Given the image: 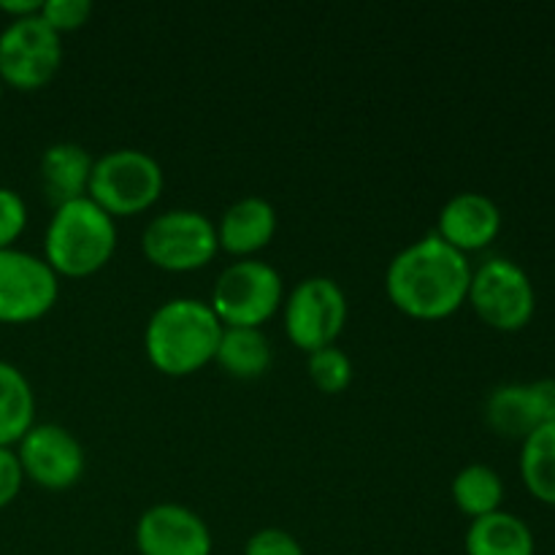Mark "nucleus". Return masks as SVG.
I'll return each mask as SVG.
<instances>
[{
  "mask_svg": "<svg viewBox=\"0 0 555 555\" xmlns=\"http://www.w3.org/2000/svg\"><path fill=\"white\" fill-rule=\"evenodd\" d=\"M220 249L217 228L204 211L168 209L146 222L141 253L163 271L204 269Z\"/></svg>",
  "mask_w": 555,
  "mask_h": 555,
  "instance_id": "obj_6",
  "label": "nucleus"
},
{
  "mask_svg": "<svg viewBox=\"0 0 555 555\" xmlns=\"http://www.w3.org/2000/svg\"><path fill=\"white\" fill-rule=\"evenodd\" d=\"M117 222L90 195L54 206L43 236V260L57 276H90L112 260Z\"/></svg>",
  "mask_w": 555,
  "mask_h": 555,
  "instance_id": "obj_3",
  "label": "nucleus"
},
{
  "mask_svg": "<svg viewBox=\"0 0 555 555\" xmlns=\"http://www.w3.org/2000/svg\"><path fill=\"white\" fill-rule=\"evenodd\" d=\"M43 0H0V11L11 20H25V16L41 14Z\"/></svg>",
  "mask_w": 555,
  "mask_h": 555,
  "instance_id": "obj_28",
  "label": "nucleus"
},
{
  "mask_svg": "<svg viewBox=\"0 0 555 555\" xmlns=\"http://www.w3.org/2000/svg\"><path fill=\"white\" fill-rule=\"evenodd\" d=\"M41 16L52 30L63 36V33L79 30L90 22L92 3L90 0H43Z\"/></svg>",
  "mask_w": 555,
  "mask_h": 555,
  "instance_id": "obj_23",
  "label": "nucleus"
},
{
  "mask_svg": "<svg viewBox=\"0 0 555 555\" xmlns=\"http://www.w3.org/2000/svg\"><path fill=\"white\" fill-rule=\"evenodd\" d=\"M450 493H453L455 507L464 515H469L472 520H477L482 515H491L496 509H502L504 482L493 466L469 464L453 477Z\"/></svg>",
  "mask_w": 555,
  "mask_h": 555,
  "instance_id": "obj_21",
  "label": "nucleus"
},
{
  "mask_svg": "<svg viewBox=\"0 0 555 555\" xmlns=\"http://www.w3.org/2000/svg\"><path fill=\"white\" fill-rule=\"evenodd\" d=\"M92 163L95 157L76 141H57L47 146L38 160V179L54 206L68 204V201L85 198L90 188Z\"/></svg>",
  "mask_w": 555,
  "mask_h": 555,
  "instance_id": "obj_15",
  "label": "nucleus"
},
{
  "mask_svg": "<svg viewBox=\"0 0 555 555\" xmlns=\"http://www.w3.org/2000/svg\"><path fill=\"white\" fill-rule=\"evenodd\" d=\"M166 173L150 152L122 146L95 157L87 195L112 217L146 211L163 193Z\"/></svg>",
  "mask_w": 555,
  "mask_h": 555,
  "instance_id": "obj_4",
  "label": "nucleus"
},
{
  "mask_svg": "<svg viewBox=\"0 0 555 555\" xmlns=\"http://www.w3.org/2000/svg\"><path fill=\"white\" fill-rule=\"evenodd\" d=\"M309 377H312L314 388L323 393L334 396L350 388L352 383V361L341 347L331 345L323 350L309 352Z\"/></svg>",
  "mask_w": 555,
  "mask_h": 555,
  "instance_id": "obj_22",
  "label": "nucleus"
},
{
  "mask_svg": "<svg viewBox=\"0 0 555 555\" xmlns=\"http://www.w3.org/2000/svg\"><path fill=\"white\" fill-rule=\"evenodd\" d=\"M486 423L499 434V437L520 439V442H524L534 428H540L542 421L529 385L509 383L493 388L486 401Z\"/></svg>",
  "mask_w": 555,
  "mask_h": 555,
  "instance_id": "obj_18",
  "label": "nucleus"
},
{
  "mask_svg": "<svg viewBox=\"0 0 555 555\" xmlns=\"http://www.w3.org/2000/svg\"><path fill=\"white\" fill-rule=\"evenodd\" d=\"M63 65V38L41 14L11 20L0 30V81L16 90H38Z\"/></svg>",
  "mask_w": 555,
  "mask_h": 555,
  "instance_id": "obj_7",
  "label": "nucleus"
},
{
  "mask_svg": "<svg viewBox=\"0 0 555 555\" xmlns=\"http://www.w3.org/2000/svg\"><path fill=\"white\" fill-rule=\"evenodd\" d=\"M482 323L496 331H520L537 309L531 276L509 258H491L472 271L469 298Z\"/></svg>",
  "mask_w": 555,
  "mask_h": 555,
  "instance_id": "obj_8",
  "label": "nucleus"
},
{
  "mask_svg": "<svg viewBox=\"0 0 555 555\" xmlns=\"http://www.w3.org/2000/svg\"><path fill=\"white\" fill-rule=\"evenodd\" d=\"M60 276L52 266L25 249H0V323L41 320L57 304Z\"/></svg>",
  "mask_w": 555,
  "mask_h": 555,
  "instance_id": "obj_10",
  "label": "nucleus"
},
{
  "mask_svg": "<svg viewBox=\"0 0 555 555\" xmlns=\"http://www.w3.org/2000/svg\"><path fill=\"white\" fill-rule=\"evenodd\" d=\"M222 328L225 325L217 320L209 301L168 298L146 320V358L168 377H188L215 361Z\"/></svg>",
  "mask_w": 555,
  "mask_h": 555,
  "instance_id": "obj_2",
  "label": "nucleus"
},
{
  "mask_svg": "<svg viewBox=\"0 0 555 555\" xmlns=\"http://www.w3.org/2000/svg\"><path fill=\"white\" fill-rule=\"evenodd\" d=\"M22 482H25V472L16 459V450L0 448V509L9 507L20 496Z\"/></svg>",
  "mask_w": 555,
  "mask_h": 555,
  "instance_id": "obj_26",
  "label": "nucleus"
},
{
  "mask_svg": "<svg viewBox=\"0 0 555 555\" xmlns=\"http://www.w3.org/2000/svg\"><path fill=\"white\" fill-rule=\"evenodd\" d=\"M135 547L141 555H211V531L184 504L160 502L141 513Z\"/></svg>",
  "mask_w": 555,
  "mask_h": 555,
  "instance_id": "obj_12",
  "label": "nucleus"
},
{
  "mask_svg": "<svg viewBox=\"0 0 555 555\" xmlns=\"http://www.w3.org/2000/svg\"><path fill=\"white\" fill-rule=\"evenodd\" d=\"M502 231V211L482 193H459L442 206L437 236L459 253H477L493 244Z\"/></svg>",
  "mask_w": 555,
  "mask_h": 555,
  "instance_id": "obj_13",
  "label": "nucleus"
},
{
  "mask_svg": "<svg viewBox=\"0 0 555 555\" xmlns=\"http://www.w3.org/2000/svg\"><path fill=\"white\" fill-rule=\"evenodd\" d=\"M0 95H3V81H0Z\"/></svg>",
  "mask_w": 555,
  "mask_h": 555,
  "instance_id": "obj_29",
  "label": "nucleus"
},
{
  "mask_svg": "<svg viewBox=\"0 0 555 555\" xmlns=\"http://www.w3.org/2000/svg\"><path fill=\"white\" fill-rule=\"evenodd\" d=\"M472 263L437 233H426L393 255L385 291L399 312L415 320H442L469 298Z\"/></svg>",
  "mask_w": 555,
  "mask_h": 555,
  "instance_id": "obj_1",
  "label": "nucleus"
},
{
  "mask_svg": "<svg viewBox=\"0 0 555 555\" xmlns=\"http://www.w3.org/2000/svg\"><path fill=\"white\" fill-rule=\"evenodd\" d=\"M27 225V204L16 190L0 188V249L14 247Z\"/></svg>",
  "mask_w": 555,
  "mask_h": 555,
  "instance_id": "obj_24",
  "label": "nucleus"
},
{
  "mask_svg": "<svg viewBox=\"0 0 555 555\" xmlns=\"http://www.w3.org/2000/svg\"><path fill=\"white\" fill-rule=\"evenodd\" d=\"M25 480L47 491H68L81 480L87 466L85 448L68 428L57 423H36L16 444Z\"/></svg>",
  "mask_w": 555,
  "mask_h": 555,
  "instance_id": "obj_11",
  "label": "nucleus"
},
{
  "mask_svg": "<svg viewBox=\"0 0 555 555\" xmlns=\"http://www.w3.org/2000/svg\"><path fill=\"white\" fill-rule=\"evenodd\" d=\"M464 547L466 555H534L537 542L524 518L496 509L472 520Z\"/></svg>",
  "mask_w": 555,
  "mask_h": 555,
  "instance_id": "obj_16",
  "label": "nucleus"
},
{
  "mask_svg": "<svg viewBox=\"0 0 555 555\" xmlns=\"http://www.w3.org/2000/svg\"><path fill=\"white\" fill-rule=\"evenodd\" d=\"M282 274L258 258H238L220 271L209 307L225 328H260L282 307Z\"/></svg>",
  "mask_w": 555,
  "mask_h": 555,
  "instance_id": "obj_5",
  "label": "nucleus"
},
{
  "mask_svg": "<svg viewBox=\"0 0 555 555\" xmlns=\"http://www.w3.org/2000/svg\"><path fill=\"white\" fill-rule=\"evenodd\" d=\"M244 555H304L301 542L285 529H260L244 545Z\"/></svg>",
  "mask_w": 555,
  "mask_h": 555,
  "instance_id": "obj_25",
  "label": "nucleus"
},
{
  "mask_svg": "<svg viewBox=\"0 0 555 555\" xmlns=\"http://www.w3.org/2000/svg\"><path fill=\"white\" fill-rule=\"evenodd\" d=\"M347 325V296L331 276H307L285 301L287 339L309 352L336 345Z\"/></svg>",
  "mask_w": 555,
  "mask_h": 555,
  "instance_id": "obj_9",
  "label": "nucleus"
},
{
  "mask_svg": "<svg viewBox=\"0 0 555 555\" xmlns=\"http://www.w3.org/2000/svg\"><path fill=\"white\" fill-rule=\"evenodd\" d=\"M215 361L236 379L263 377L271 366V341L260 328H222Z\"/></svg>",
  "mask_w": 555,
  "mask_h": 555,
  "instance_id": "obj_19",
  "label": "nucleus"
},
{
  "mask_svg": "<svg viewBox=\"0 0 555 555\" xmlns=\"http://www.w3.org/2000/svg\"><path fill=\"white\" fill-rule=\"evenodd\" d=\"M276 225H280V217H276L274 204L269 198L244 195L222 211L215 228L217 242L225 253L236 255V258H255V253L269 247Z\"/></svg>",
  "mask_w": 555,
  "mask_h": 555,
  "instance_id": "obj_14",
  "label": "nucleus"
},
{
  "mask_svg": "<svg viewBox=\"0 0 555 555\" xmlns=\"http://www.w3.org/2000/svg\"><path fill=\"white\" fill-rule=\"evenodd\" d=\"M36 426V393L14 363L0 361V448L20 444Z\"/></svg>",
  "mask_w": 555,
  "mask_h": 555,
  "instance_id": "obj_17",
  "label": "nucleus"
},
{
  "mask_svg": "<svg viewBox=\"0 0 555 555\" xmlns=\"http://www.w3.org/2000/svg\"><path fill=\"white\" fill-rule=\"evenodd\" d=\"M529 388L531 396H534L542 426H545V423H555V379H537V383H529Z\"/></svg>",
  "mask_w": 555,
  "mask_h": 555,
  "instance_id": "obj_27",
  "label": "nucleus"
},
{
  "mask_svg": "<svg viewBox=\"0 0 555 555\" xmlns=\"http://www.w3.org/2000/svg\"><path fill=\"white\" fill-rule=\"evenodd\" d=\"M520 477L534 499L555 507V423L534 428L520 448Z\"/></svg>",
  "mask_w": 555,
  "mask_h": 555,
  "instance_id": "obj_20",
  "label": "nucleus"
}]
</instances>
